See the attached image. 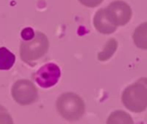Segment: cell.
I'll return each mask as SVG.
<instances>
[{
	"mask_svg": "<svg viewBox=\"0 0 147 124\" xmlns=\"http://www.w3.org/2000/svg\"><path fill=\"white\" fill-rule=\"evenodd\" d=\"M124 106L134 113H141L147 109V78H141L127 86L121 95Z\"/></svg>",
	"mask_w": 147,
	"mask_h": 124,
	"instance_id": "obj_1",
	"label": "cell"
},
{
	"mask_svg": "<svg viewBox=\"0 0 147 124\" xmlns=\"http://www.w3.org/2000/svg\"><path fill=\"white\" fill-rule=\"evenodd\" d=\"M56 106L59 115L70 122L79 120L85 111L84 100L73 92H65L60 95L57 99Z\"/></svg>",
	"mask_w": 147,
	"mask_h": 124,
	"instance_id": "obj_2",
	"label": "cell"
},
{
	"mask_svg": "<svg viewBox=\"0 0 147 124\" xmlns=\"http://www.w3.org/2000/svg\"><path fill=\"white\" fill-rule=\"evenodd\" d=\"M49 41L42 32H36L34 36L28 41H23L20 44L21 59L27 64L33 66L32 62L43 57L48 51Z\"/></svg>",
	"mask_w": 147,
	"mask_h": 124,
	"instance_id": "obj_3",
	"label": "cell"
},
{
	"mask_svg": "<svg viewBox=\"0 0 147 124\" xmlns=\"http://www.w3.org/2000/svg\"><path fill=\"white\" fill-rule=\"evenodd\" d=\"M13 99L20 105H29L38 98V91L34 83L28 79L16 81L11 89Z\"/></svg>",
	"mask_w": 147,
	"mask_h": 124,
	"instance_id": "obj_4",
	"label": "cell"
},
{
	"mask_svg": "<svg viewBox=\"0 0 147 124\" xmlns=\"http://www.w3.org/2000/svg\"><path fill=\"white\" fill-rule=\"evenodd\" d=\"M109 21L116 27L126 25L132 17V9L124 1L116 0L106 8Z\"/></svg>",
	"mask_w": 147,
	"mask_h": 124,
	"instance_id": "obj_5",
	"label": "cell"
},
{
	"mask_svg": "<svg viewBox=\"0 0 147 124\" xmlns=\"http://www.w3.org/2000/svg\"><path fill=\"white\" fill-rule=\"evenodd\" d=\"M61 75L59 67L53 63H48L41 66L34 74V81L42 88H50L55 85Z\"/></svg>",
	"mask_w": 147,
	"mask_h": 124,
	"instance_id": "obj_6",
	"label": "cell"
},
{
	"mask_svg": "<svg viewBox=\"0 0 147 124\" xmlns=\"http://www.w3.org/2000/svg\"><path fill=\"white\" fill-rule=\"evenodd\" d=\"M93 23H94V27L96 28V29L99 33H102L104 35L112 34L117 28V27L115 26L109 21L108 15H107L106 8L100 9L99 10L96 11L93 19Z\"/></svg>",
	"mask_w": 147,
	"mask_h": 124,
	"instance_id": "obj_7",
	"label": "cell"
},
{
	"mask_svg": "<svg viewBox=\"0 0 147 124\" xmlns=\"http://www.w3.org/2000/svg\"><path fill=\"white\" fill-rule=\"evenodd\" d=\"M133 39L137 47L147 50V22L141 23L135 28Z\"/></svg>",
	"mask_w": 147,
	"mask_h": 124,
	"instance_id": "obj_8",
	"label": "cell"
},
{
	"mask_svg": "<svg viewBox=\"0 0 147 124\" xmlns=\"http://www.w3.org/2000/svg\"><path fill=\"white\" fill-rule=\"evenodd\" d=\"M107 124H134L129 114L123 110H115L109 115Z\"/></svg>",
	"mask_w": 147,
	"mask_h": 124,
	"instance_id": "obj_9",
	"label": "cell"
},
{
	"mask_svg": "<svg viewBox=\"0 0 147 124\" xmlns=\"http://www.w3.org/2000/svg\"><path fill=\"white\" fill-rule=\"evenodd\" d=\"M16 56L4 47H0V70H9L15 64Z\"/></svg>",
	"mask_w": 147,
	"mask_h": 124,
	"instance_id": "obj_10",
	"label": "cell"
},
{
	"mask_svg": "<svg viewBox=\"0 0 147 124\" xmlns=\"http://www.w3.org/2000/svg\"><path fill=\"white\" fill-rule=\"evenodd\" d=\"M117 41L115 39H110L109 41V42L106 45V47L104 48V50L102 53H99L98 54V60L101 61H105L107 60H109L113 54L115 52L116 48H117Z\"/></svg>",
	"mask_w": 147,
	"mask_h": 124,
	"instance_id": "obj_11",
	"label": "cell"
},
{
	"mask_svg": "<svg viewBox=\"0 0 147 124\" xmlns=\"http://www.w3.org/2000/svg\"><path fill=\"white\" fill-rule=\"evenodd\" d=\"M0 124H14L11 116L2 105H0Z\"/></svg>",
	"mask_w": 147,
	"mask_h": 124,
	"instance_id": "obj_12",
	"label": "cell"
},
{
	"mask_svg": "<svg viewBox=\"0 0 147 124\" xmlns=\"http://www.w3.org/2000/svg\"><path fill=\"white\" fill-rule=\"evenodd\" d=\"M34 35H35V33L33 30V28H25L21 33V35H22L23 41L31 40L34 36Z\"/></svg>",
	"mask_w": 147,
	"mask_h": 124,
	"instance_id": "obj_13",
	"label": "cell"
},
{
	"mask_svg": "<svg viewBox=\"0 0 147 124\" xmlns=\"http://www.w3.org/2000/svg\"><path fill=\"white\" fill-rule=\"evenodd\" d=\"M78 1L80 2V3H82L83 5L86 7L94 8L101 4L103 0H78Z\"/></svg>",
	"mask_w": 147,
	"mask_h": 124,
	"instance_id": "obj_14",
	"label": "cell"
}]
</instances>
